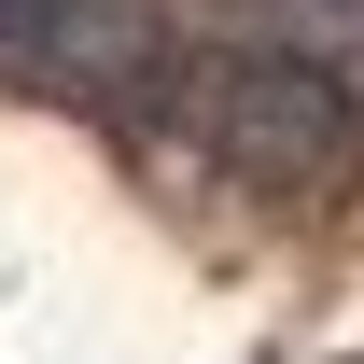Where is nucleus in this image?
I'll return each mask as SVG.
<instances>
[{
    "instance_id": "f257e3e1",
    "label": "nucleus",
    "mask_w": 364,
    "mask_h": 364,
    "mask_svg": "<svg viewBox=\"0 0 364 364\" xmlns=\"http://www.w3.org/2000/svg\"><path fill=\"white\" fill-rule=\"evenodd\" d=\"M182 140H210L225 168H336L350 154V85L322 56H280V43H238V56H196L182 70Z\"/></svg>"
},
{
    "instance_id": "f03ea898",
    "label": "nucleus",
    "mask_w": 364,
    "mask_h": 364,
    "mask_svg": "<svg viewBox=\"0 0 364 364\" xmlns=\"http://www.w3.org/2000/svg\"><path fill=\"white\" fill-rule=\"evenodd\" d=\"M43 14H56V0H0V28H43Z\"/></svg>"
}]
</instances>
